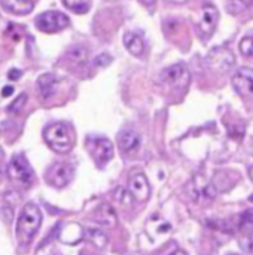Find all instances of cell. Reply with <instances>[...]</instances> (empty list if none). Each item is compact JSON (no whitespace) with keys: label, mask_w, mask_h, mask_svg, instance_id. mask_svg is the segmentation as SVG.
Listing matches in <instances>:
<instances>
[{"label":"cell","mask_w":253,"mask_h":255,"mask_svg":"<svg viewBox=\"0 0 253 255\" xmlns=\"http://www.w3.org/2000/svg\"><path fill=\"white\" fill-rule=\"evenodd\" d=\"M43 220L40 209L33 203H28L21 210L16 224V237L20 244H28L39 230Z\"/></svg>","instance_id":"1"},{"label":"cell","mask_w":253,"mask_h":255,"mask_svg":"<svg viewBox=\"0 0 253 255\" xmlns=\"http://www.w3.org/2000/svg\"><path fill=\"white\" fill-rule=\"evenodd\" d=\"M44 139L54 151L65 154L71 150L75 140L74 131L65 123H55L44 130Z\"/></svg>","instance_id":"2"},{"label":"cell","mask_w":253,"mask_h":255,"mask_svg":"<svg viewBox=\"0 0 253 255\" xmlns=\"http://www.w3.org/2000/svg\"><path fill=\"white\" fill-rule=\"evenodd\" d=\"M6 171H8L10 180L19 184V185L29 186L33 183L34 171L25 156L21 155V154H16L11 158Z\"/></svg>","instance_id":"3"},{"label":"cell","mask_w":253,"mask_h":255,"mask_svg":"<svg viewBox=\"0 0 253 255\" xmlns=\"http://www.w3.org/2000/svg\"><path fill=\"white\" fill-rule=\"evenodd\" d=\"M35 25L44 33H58L70 25V19L60 11H45L36 16Z\"/></svg>","instance_id":"4"},{"label":"cell","mask_w":253,"mask_h":255,"mask_svg":"<svg viewBox=\"0 0 253 255\" xmlns=\"http://www.w3.org/2000/svg\"><path fill=\"white\" fill-rule=\"evenodd\" d=\"M86 146L92 158L99 165H105L114 156V146L112 143L102 136H89L86 140Z\"/></svg>","instance_id":"5"},{"label":"cell","mask_w":253,"mask_h":255,"mask_svg":"<svg viewBox=\"0 0 253 255\" xmlns=\"http://www.w3.org/2000/svg\"><path fill=\"white\" fill-rule=\"evenodd\" d=\"M74 175V169L68 163H55L46 170L45 179L49 185L54 188H64L71 181Z\"/></svg>","instance_id":"6"},{"label":"cell","mask_w":253,"mask_h":255,"mask_svg":"<svg viewBox=\"0 0 253 255\" xmlns=\"http://www.w3.org/2000/svg\"><path fill=\"white\" fill-rule=\"evenodd\" d=\"M206 61H207L208 67L211 69L223 74V73H227L228 70L232 69V67L235 65V56L227 49L217 48L213 49L208 54Z\"/></svg>","instance_id":"7"},{"label":"cell","mask_w":253,"mask_h":255,"mask_svg":"<svg viewBox=\"0 0 253 255\" xmlns=\"http://www.w3.org/2000/svg\"><path fill=\"white\" fill-rule=\"evenodd\" d=\"M161 79L173 88H185L190 83V72L183 64H175L161 73Z\"/></svg>","instance_id":"8"},{"label":"cell","mask_w":253,"mask_h":255,"mask_svg":"<svg viewBox=\"0 0 253 255\" xmlns=\"http://www.w3.org/2000/svg\"><path fill=\"white\" fill-rule=\"evenodd\" d=\"M232 85L236 92L242 97L253 94V69L247 67L240 68L232 78Z\"/></svg>","instance_id":"9"},{"label":"cell","mask_w":253,"mask_h":255,"mask_svg":"<svg viewBox=\"0 0 253 255\" xmlns=\"http://www.w3.org/2000/svg\"><path fill=\"white\" fill-rule=\"evenodd\" d=\"M218 18H220V14H218L217 8L212 4H207L202 8L201 11V19H200V28L201 34L205 36L206 39L210 38L211 35L215 31L216 26H217Z\"/></svg>","instance_id":"10"},{"label":"cell","mask_w":253,"mask_h":255,"mask_svg":"<svg viewBox=\"0 0 253 255\" xmlns=\"http://www.w3.org/2000/svg\"><path fill=\"white\" fill-rule=\"evenodd\" d=\"M129 191L137 202H146L151 194L149 180L144 174H136L129 181Z\"/></svg>","instance_id":"11"},{"label":"cell","mask_w":253,"mask_h":255,"mask_svg":"<svg viewBox=\"0 0 253 255\" xmlns=\"http://www.w3.org/2000/svg\"><path fill=\"white\" fill-rule=\"evenodd\" d=\"M117 143H119L120 149L124 151L125 154H132L136 153L141 146V138L139 134L132 129H126V130L121 131L117 138Z\"/></svg>","instance_id":"12"},{"label":"cell","mask_w":253,"mask_h":255,"mask_svg":"<svg viewBox=\"0 0 253 255\" xmlns=\"http://www.w3.org/2000/svg\"><path fill=\"white\" fill-rule=\"evenodd\" d=\"M0 4L6 11L15 15H26L34 9L33 0H0Z\"/></svg>","instance_id":"13"},{"label":"cell","mask_w":253,"mask_h":255,"mask_svg":"<svg viewBox=\"0 0 253 255\" xmlns=\"http://www.w3.org/2000/svg\"><path fill=\"white\" fill-rule=\"evenodd\" d=\"M94 219L95 222L99 223L100 225H104V227L112 228L117 224L116 213L106 203H102L101 205L96 208V210L94 212Z\"/></svg>","instance_id":"14"},{"label":"cell","mask_w":253,"mask_h":255,"mask_svg":"<svg viewBox=\"0 0 253 255\" xmlns=\"http://www.w3.org/2000/svg\"><path fill=\"white\" fill-rule=\"evenodd\" d=\"M38 88L44 99H49L54 95L58 88V79L53 74H44L38 79Z\"/></svg>","instance_id":"15"},{"label":"cell","mask_w":253,"mask_h":255,"mask_svg":"<svg viewBox=\"0 0 253 255\" xmlns=\"http://www.w3.org/2000/svg\"><path fill=\"white\" fill-rule=\"evenodd\" d=\"M124 44L130 54L135 56H140L144 53L145 44L141 36L136 33H126L124 35Z\"/></svg>","instance_id":"16"},{"label":"cell","mask_w":253,"mask_h":255,"mask_svg":"<svg viewBox=\"0 0 253 255\" xmlns=\"http://www.w3.org/2000/svg\"><path fill=\"white\" fill-rule=\"evenodd\" d=\"M217 191L212 184H197L193 181V199H207L212 200L216 197Z\"/></svg>","instance_id":"17"},{"label":"cell","mask_w":253,"mask_h":255,"mask_svg":"<svg viewBox=\"0 0 253 255\" xmlns=\"http://www.w3.org/2000/svg\"><path fill=\"white\" fill-rule=\"evenodd\" d=\"M85 238L91 243L97 249H104L107 244V237L100 229H86Z\"/></svg>","instance_id":"18"},{"label":"cell","mask_w":253,"mask_h":255,"mask_svg":"<svg viewBox=\"0 0 253 255\" xmlns=\"http://www.w3.org/2000/svg\"><path fill=\"white\" fill-rule=\"evenodd\" d=\"M252 3L253 0H228L226 10H227V13L232 14V15H237V14L247 10L252 5Z\"/></svg>","instance_id":"19"},{"label":"cell","mask_w":253,"mask_h":255,"mask_svg":"<svg viewBox=\"0 0 253 255\" xmlns=\"http://www.w3.org/2000/svg\"><path fill=\"white\" fill-rule=\"evenodd\" d=\"M63 3L76 14H85L90 9V0H63Z\"/></svg>","instance_id":"20"},{"label":"cell","mask_w":253,"mask_h":255,"mask_svg":"<svg viewBox=\"0 0 253 255\" xmlns=\"http://www.w3.org/2000/svg\"><path fill=\"white\" fill-rule=\"evenodd\" d=\"M68 54L71 60L78 61V63H85L87 59V51L83 46H74L69 50Z\"/></svg>","instance_id":"21"},{"label":"cell","mask_w":253,"mask_h":255,"mask_svg":"<svg viewBox=\"0 0 253 255\" xmlns=\"http://www.w3.org/2000/svg\"><path fill=\"white\" fill-rule=\"evenodd\" d=\"M240 51L245 56H253V35L246 36L241 40Z\"/></svg>","instance_id":"22"},{"label":"cell","mask_w":253,"mask_h":255,"mask_svg":"<svg viewBox=\"0 0 253 255\" xmlns=\"http://www.w3.org/2000/svg\"><path fill=\"white\" fill-rule=\"evenodd\" d=\"M26 99H28V98H26V94L19 95V97L16 98V99L14 100L10 105H9L8 112L11 113V114H18V113L23 109L24 105H25Z\"/></svg>","instance_id":"23"},{"label":"cell","mask_w":253,"mask_h":255,"mask_svg":"<svg viewBox=\"0 0 253 255\" xmlns=\"http://www.w3.org/2000/svg\"><path fill=\"white\" fill-rule=\"evenodd\" d=\"M240 245L246 253H253V230L248 232L240 239Z\"/></svg>","instance_id":"24"},{"label":"cell","mask_w":253,"mask_h":255,"mask_svg":"<svg viewBox=\"0 0 253 255\" xmlns=\"http://www.w3.org/2000/svg\"><path fill=\"white\" fill-rule=\"evenodd\" d=\"M112 61V58L109 55V54L104 53V54H100V55H97L96 58H95L94 63L96 67H101V68H105L107 67L110 63Z\"/></svg>","instance_id":"25"},{"label":"cell","mask_w":253,"mask_h":255,"mask_svg":"<svg viewBox=\"0 0 253 255\" xmlns=\"http://www.w3.org/2000/svg\"><path fill=\"white\" fill-rule=\"evenodd\" d=\"M248 224H253V209L247 210V212H245L241 215V225L243 227V225Z\"/></svg>","instance_id":"26"},{"label":"cell","mask_w":253,"mask_h":255,"mask_svg":"<svg viewBox=\"0 0 253 255\" xmlns=\"http://www.w3.org/2000/svg\"><path fill=\"white\" fill-rule=\"evenodd\" d=\"M5 159H4V151L3 149L0 148V174H3L4 171V168H5Z\"/></svg>","instance_id":"27"},{"label":"cell","mask_w":253,"mask_h":255,"mask_svg":"<svg viewBox=\"0 0 253 255\" xmlns=\"http://www.w3.org/2000/svg\"><path fill=\"white\" fill-rule=\"evenodd\" d=\"M21 75V73L19 72V70L16 69H13L11 72H9V79H13V80H16Z\"/></svg>","instance_id":"28"},{"label":"cell","mask_w":253,"mask_h":255,"mask_svg":"<svg viewBox=\"0 0 253 255\" xmlns=\"http://www.w3.org/2000/svg\"><path fill=\"white\" fill-rule=\"evenodd\" d=\"M14 93V88L13 87H5L3 90V95L4 97H9Z\"/></svg>","instance_id":"29"},{"label":"cell","mask_w":253,"mask_h":255,"mask_svg":"<svg viewBox=\"0 0 253 255\" xmlns=\"http://www.w3.org/2000/svg\"><path fill=\"white\" fill-rule=\"evenodd\" d=\"M170 255H187V253L183 252V250H181V249H177V250H175L173 253H171Z\"/></svg>","instance_id":"30"},{"label":"cell","mask_w":253,"mask_h":255,"mask_svg":"<svg viewBox=\"0 0 253 255\" xmlns=\"http://www.w3.org/2000/svg\"><path fill=\"white\" fill-rule=\"evenodd\" d=\"M170 1H172V3H176V4H185L187 3L188 0H170Z\"/></svg>","instance_id":"31"},{"label":"cell","mask_w":253,"mask_h":255,"mask_svg":"<svg viewBox=\"0 0 253 255\" xmlns=\"http://www.w3.org/2000/svg\"><path fill=\"white\" fill-rule=\"evenodd\" d=\"M144 1V4H146V5H150V4H154L155 0H142Z\"/></svg>","instance_id":"32"},{"label":"cell","mask_w":253,"mask_h":255,"mask_svg":"<svg viewBox=\"0 0 253 255\" xmlns=\"http://www.w3.org/2000/svg\"><path fill=\"white\" fill-rule=\"evenodd\" d=\"M248 174H250V178L253 180V166L250 169V170H248Z\"/></svg>","instance_id":"33"},{"label":"cell","mask_w":253,"mask_h":255,"mask_svg":"<svg viewBox=\"0 0 253 255\" xmlns=\"http://www.w3.org/2000/svg\"><path fill=\"white\" fill-rule=\"evenodd\" d=\"M230 255H237V254H230Z\"/></svg>","instance_id":"34"}]
</instances>
